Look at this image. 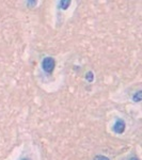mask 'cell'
<instances>
[{"mask_svg":"<svg viewBox=\"0 0 142 160\" xmlns=\"http://www.w3.org/2000/svg\"><path fill=\"white\" fill-rule=\"evenodd\" d=\"M56 66V61L53 58L51 57H46L44 58V60L42 62V68L44 69V72L47 74H51L55 69Z\"/></svg>","mask_w":142,"mask_h":160,"instance_id":"1","label":"cell"},{"mask_svg":"<svg viewBox=\"0 0 142 160\" xmlns=\"http://www.w3.org/2000/svg\"><path fill=\"white\" fill-rule=\"evenodd\" d=\"M125 122H124L123 120H121V118H118L117 121H115L114 125H113V131H114L115 133H119V135H121V133L124 132V130H125Z\"/></svg>","mask_w":142,"mask_h":160,"instance_id":"2","label":"cell"},{"mask_svg":"<svg viewBox=\"0 0 142 160\" xmlns=\"http://www.w3.org/2000/svg\"><path fill=\"white\" fill-rule=\"evenodd\" d=\"M71 4V1L69 0H62V1H59L58 7L60 8L61 10H66Z\"/></svg>","mask_w":142,"mask_h":160,"instance_id":"3","label":"cell"},{"mask_svg":"<svg viewBox=\"0 0 142 160\" xmlns=\"http://www.w3.org/2000/svg\"><path fill=\"white\" fill-rule=\"evenodd\" d=\"M141 95H142V92H141V90H139V91H137L135 94L133 95V100L134 102H141Z\"/></svg>","mask_w":142,"mask_h":160,"instance_id":"4","label":"cell"},{"mask_svg":"<svg viewBox=\"0 0 142 160\" xmlns=\"http://www.w3.org/2000/svg\"><path fill=\"white\" fill-rule=\"evenodd\" d=\"M86 79L89 82H92L93 80H94V75H93L92 72H88V73L86 74Z\"/></svg>","mask_w":142,"mask_h":160,"instance_id":"5","label":"cell"},{"mask_svg":"<svg viewBox=\"0 0 142 160\" xmlns=\"http://www.w3.org/2000/svg\"><path fill=\"white\" fill-rule=\"evenodd\" d=\"M93 160H110L108 157L104 156V155H97V156H95Z\"/></svg>","mask_w":142,"mask_h":160,"instance_id":"6","label":"cell"},{"mask_svg":"<svg viewBox=\"0 0 142 160\" xmlns=\"http://www.w3.org/2000/svg\"><path fill=\"white\" fill-rule=\"evenodd\" d=\"M27 3L29 4V6H30V4H31V6H34V4H37L38 2H37V1H28Z\"/></svg>","mask_w":142,"mask_h":160,"instance_id":"7","label":"cell"},{"mask_svg":"<svg viewBox=\"0 0 142 160\" xmlns=\"http://www.w3.org/2000/svg\"><path fill=\"white\" fill-rule=\"evenodd\" d=\"M129 160H139L138 157H136V156H134V157H130Z\"/></svg>","mask_w":142,"mask_h":160,"instance_id":"8","label":"cell"},{"mask_svg":"<svg viewBox=\"0 0 142 160\" xmlns=\"http://www.w3.org/2000/svg\"><path fill=\"white\" fill-rule=\"evenodd\" d=\"M22 160H30V159L29 158H23Z\"/></svg>","mask_w":142,"mask_h":160,"instance_id":"9","label":"cell"}]
</instances>
